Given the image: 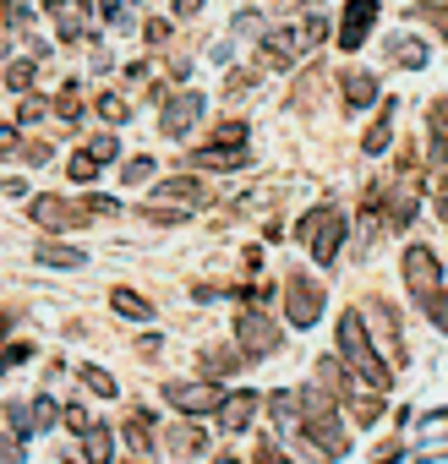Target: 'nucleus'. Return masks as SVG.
Instances as JSON below:
<instances>
[{"mask_svg": "<svg viewBox=\"0 0 448 464\" xmlns=\"http://www.w3.org/2000/svg\"><path fill=\"white\" fill-rule=\"evenodd\" d=\"M93 110H99V121H110V126H126V115H131V104H126L121 93H99Z\"/></svg>", "mask_w": 448, "mask_h": 464, "instance_id": "27", "label": "nucleus"}, {"mask_svg": "<svg viewBox=\"0 0 448 464\" xmlns=\"http://www.w3.org/2000/svg\"><path fill=\"white\" fill-rule=\"evenodd\" d=\"M6 88H12V93H28V88H34V55L6 61Z\"/></svg>", "mask_w": 448, "mask_h": 464, "instance_id": "26", "label": "nucleus"}, {"mask_svg": "<svg viewBox=\"0 0 448 464\" xmlns=\"http://www.w3.org/2000/svg\"><path fill=\"white\" fill-rule=\"evenodd\" d=\"M202 110H208L202 93H197V88H180L175 99H164V110H159V131H164V137H186V131L202 121Z\"/></svg>", "mask_w": 448, "mask_h": 464, "instance_id": "9", "label": "nucleus"}, {"mask_svg": "<svg viewBox=\"0 0 448 464\" xmlns=\"http://www.w3.org/2000/svg\"><path fill=\"white\" fill-rule=\"evenodd\" d=\"M170 448H175L180 459H202V448H208V437H202L197 426H175V431H170Z\"/></svg>", "mask_w": 448, "mask_h": 464, "instance_id": "23", "label": "nucleus"}, {"mask_svg": "<svg viewBox=\"0 0 448 464\" xmlns=\"http://www.w3.org/2000/svg\"><path fill=\"white\" fill-rule=\"evenodd\" d=\"M230 34H241V39H263V34H268V17H263V12H241V17L230 23Z\"/></svg>", "mask_w": 448, "mask_h": 464, "instance_id": "31", "label": "nucleus"}, {"mask_svg": "<svg viewBox=\"0 0 448 464\" xmlns=\"http://www.w3.org/2000/svg\"><path fill=\"white\" fill-rule=\"evenodd\" d=\"M99 169H104V164H99V159H93L88 148H77V153L66 159V175H72L77 186H93V180H99Z\"/></svg>", "mask_w": 448, "mask_h": 464, "instance_id": "21", "label": "nucleus"}, {"mask_svg": "<svg viewBox=\"0 0 448 464\" xmlns=\"http://www.w3.org/2000/svg\"><path fill=\"white\" fill-rule=\"evenodd\" d=\"M28 410H34V431H50V426L61 420V399H55V393H39Z\"/></svg>", "mask_w": 448, "mask_h": 464, "instance_id": "29", "label": "nucleus"}, {"mask_svg": "<svg viewBox=\"0 0 448 464\" xmlns=\"http://www.w3.org/2000/svg\"><path fill=\"white\" fill-rule=\"evenodd\" d=\"M39 263H44V268H88V252H77V246H66V241H44V246H39Z\"/></svg>", "mask_w": 448, "mask_h": 464, "instance_id": "16", "label": "nucleus"}, {"mask_svg": "<svg viewBox=\"0 0 448 464\" xmlns=\"http://www.w3.org/2000/svg\"><path fill=\"white\" fill-rule=\"evenodd\" d=\"M61 420H66V431H72V437H83V431L93 426V415H88L83 404H66V410H61Z\"/></svg>", "mask_w": 448, "mask_h": 464, "instance_id": "36", "label": "nucleus"}, {"mask_svg": "<svg viewBox=\"0 0 448 464\" xmlns=\"http://www.w3.org/2000/svg\"><path fill=\"white\" fill-rule=\"evenodd\" d=\"M432 164H448V99L432 104Z\"/></svg>", "mask_w": 448, "mask_h": 464, "instance_id": "18", "label": "nucleus"}, {"mask_svg": "<svg viewBox=\"0 0 448 464\" xmlns=\"http://www.w3.org/2000/svg\"><path fill=\"white\" fill-rule=\"evenodd\" d=\"M153 169H159V159H153V153H131V159L121 164V180H126V186H142Z\"/></svg>", "mask_w": 448, "mask_h": 464, "instance_id": "28", "label": "nucleus"}, {"mask_svg": "<svg viewBox=\"0 0 448 464\" xmlns=\"http://www.w3.org/2000/svg\"><path fill=\"white\" fill-rule=\"evenodd\" d=\"M72 6H93V0H72Z\"/></svg>", "mask_w": 448, "mask_h": 464, "instance_id": "45", "label": "nucleus"}, {"mask_svg": "<svg viewBox=\"0 0 448 464\" xmlns=\"http://www.w3.org/2000/svg\"><path fill=\"white\" fill-rule=\"evenodd\" d=\"M421 312H426V317H432V323L448 334V290H432V295L421 301Z\"/></svg>", "mask_w": 448, "mask_h": 464, "instance_id": "33", "label": "nucleus"}, {"mask_svg": "<svg viewBox=\"0 0 448 464\" xmlns=\"http://www.w3.org/2000/svg\"><path fill=\"white\" fill-rule=\"evenodd\" d=\"M197 208H202V180H197V175H175V180H159V186H153V202H148L142 213L170 224V218H191Z\"/></svg>", "mask_w": 448, "mask_h": 464, "instance_id": "3", "label": "nucleus"}, {"mask_svg": "<svg viewBox=\"0 0 448 464\" xmlns=\"http://www.w3.org/2000/svg\"><path fill=\"white\" fill-rule=\"evenodd\" d=\"M88 153H93L99 164H110V159H121V142H115V131H99V137L88 142Z\"/></svg>", "mask_w": 448, "mask_h": 464, "instance_id": "35", "label": "nucleus"}, {"mask_svg": "<svg viewBox=\"0 0 448 464\" xmlns=\"http://www.w3.org/2000/svg\"><path fill=\"white\" fill-rule=\"evenodd\" d=\"M258 464H290V459H285L274 442H263V448H258Z\"/></svg>", "mask_w": 448, "mask_h": 464, "instance_id": "40", "label": "nucleus"}, {"mask_svg": "<svg viewBox=\"0 0 448 464\" xmlns=\"http://www.w3.org/2000/svg\"><path fill=\"white\" fill-rule=\"evenodd\" d=\"M404 17H410V23H426V28H437V34L448 39V0H443V6H437V0H415Z\"/></svg>", "mask_w": 448, "mask_h": 464, "instance_id": "19", "label": "nucleus"}, {"mask_svg": "<svg viewBox=\"0 0 448 464\" xmlns=\"http://www.w3.org/2000/svg\"><path fill=\"white\" fill-rule=\"evenodd\" d=\"M142 39H148L153 50H159V44H170V23H164V17H148V28H142Z\"/></svg>", "mask_w": 448, "mask_h": 464, "instance_id": "38", "label": "nucleus"}, {"mask_svg": "<svg viewBox=\"0 0 448 464\" xmlns=\"http://www.w3.org/2000/svg\"><path fill=\"white\" fill-rule=\"evenodd\" d=\"M12 153H23V131L17 126H0V159H12Z\"/></svg>", "mask_w": 448, "mask_h": 464, "instance_id": "39", "label": "nucleus"}, {"mask_svg": "<svg viewBox=\"0 0 448 464\" xmlns=\"http://www.w3.org/2000/svg\"><path fill=\"white\" fill-rule=\"evenodd\" d=\"M186 164H197V169H247L252 159H247V148H236V153L230 148H197Z\"/></svg>", "mask_w": 448, "mask_h": 464, "instance_id": "13", "label": "nucleus"}, {"mask_svg": "<svg viewBox=\"0 0 448 464\" xmlns=\"http://www.w3.org/2000/svg\"><path fill=\"white\" fill-rule=\"evenodd\" d=\"M28 218H34V224H44V229H77V224H88L93 213H88V202H66V197L44 191V197H34Z\"/></svg>", "mask_w": 448, "mask_h": 464, "instance_id": "7", "label": "nucleus"}, {"mask_svg": "<svg viewBox=\"0 0 448 464\" xmlns=\"http://www.w3.org/2000/svg\"><path fill=\"white\" fill-rule=\"evenodd\" d=\"M301 241H307V252H312V263H334L339 257V246H345V213L339 208H312L307 218H301Z\"/></svg>", "mask_w": 448, "mask_h": 464, "instance_id": "2", "label": "nucleus"}, {"mask_svg": "<svg viewBox=\"0 0 448 464\" xmlns=\"http://www.w3.org/2000/svg\"><path fill=\"white\" fill-rule=\"evenodd\" d=\"M208 6V0H175V17H197Z\"/></svg>", "mask_w": 448, "mask_h": 464, "instance_id": "41", "label": "nucleus"}, {"mask_svg": "<svg viewBox=\"0 0 448 464\" xmlns=\"http://www.w3.org/2000/svg\"><path fill=\"white\" fill-rule=\"evenodd\" d=\"M213 148H247V121H224L213 131Z\"/></svg>", "mask_w": 448, "mask_h": 464, "instance_id": "32", "label": "nucleus"}, {"mask_svg": "<svg viewBox=\"0 0 448 464\" xmlns=\"http://www.w3.org/2000/svg\"><path fill=\"white\" fill-rule=\"evenodd\" d=\"M236 350H241L247 361L274 355V350H279V328H274V317H268V312H258V306H247V312L236 317Z\"/></svg>", "mask_w": 448, "mask_h": 464, "instance_id": "4", "label": "nucleus"}, {"mask_svg": "<svg viewBox=\"0 0 448 464\" xmlns=\"http://www.w3.org/2000/svg\"><path fill=\"white\" fill-rule=\"evenodd\" d=\"M83 459H88V464H115V437H110V426H88V431H83Z\"/></svg>", "mask_w": 448, "mask_h": 464, "instance_id": "14", "label": "nucleus"}, {"mask_svg": "<svg viewBox=\"0 0 448 464\" xmlns=\"http://www.w3.org/2000/svg\"><path fill=\"white\" fill-rule=\"evenodd\" d=\"M377 0H350L345 6V23H339V50H361L366 44V34L377 28Z\"/></svg>", "mask_w": 448, "mask_h": 464, "instance_id": "10", "label": "nucleus"}, {"mask_svg": "<svg viewBox=\"0 0 448 464\" xmlns=\"http://www.w3.org/2000/svg\"><path fill=\"white\" fill-rule=\"evenodd\" d=\"M388 55L399 66H426V44L421 39H388Z\"/></svg>", "mask_w": 448, "mask_h": 464, "instance_id": "25", "label": "nucleus"}, {"mask_svg": "<svg viewBox=\"0 0 448 464\" xmlns=\"http://www.w3.org/2000/svg\"><path fill=\"white\" fill-rule=\"evenodd\" d=\"M164 399H170L180 415H208V410H219L230 393H224L219 382H164Z\"/></svg>", "mask_w": 448, "mask_h": 464, "instance_id": "8", "label": "nucleus"}, {"mask_svg": "<svg viewBox=\"0 0 448 464\" xmlns=\"http://www.w3.org/2000/svg\"><path fill=\"white\" fill-rule=\"evenodd\" d=\"M399 274H404V285H410V295H415V301H426L432 290H443V263H437V252H432V246H410V252H404V263H399Z\"/></svg>", "mask_w": 448, "mask_h": 464, "instance_id": "6", "label": "nucleus"}, {"mask_svg": "<svg viewBox=\"0 0 448 464\" xmlns=\"http://www.w3.org/2000/svg\"><path fill=\"white\" fill-rule=\"evenodd\" d=\"M268 415H274V426L296 431V426H301V393H274V399H268Z\"/></svg>", "mask_w": 448, "mask_h": 464, "instance_id": "17", "label": "nucleus"}, {"mask_svg": "<svg viewBox=\"0 0 448 464\" xmlns=\"http://www.w3.org/2000/svg\"><path fill=\"white\" fill-rule=\"evenodd\" d=\"M77 377H83V388H88V393H99V399H115V393H121V382H115L104 366H83Z\"/></svg>", "mask_w": 448, "mask_h": 464, "instance_id": "24", "label": "nucleus"}, {"mask_svg": "<svg viewBox=\"0 0 448 464\" xmlns=\"http://www.w3.org/2000/svg\"><path fill=\"white\" fill-rule=\"evenodd\" d=\"M44 115H50V104H44V99H34V93H23V104H17V121H23V126H39Z\"/></svg>", "mask_w": 448, "mask_h": 464, "instance_id": "34", "label": "nucleus"}, {"mask_svg": "<svg viewBox=\"0 0 448 464\" xmlns=\"http://www.w3.org/2000/svg\"><path fill=\"white\" fill-rule=\"evenodd\" d=\"M6 431H12L17 442H28V437H34V410L12 399V404H6Z\"/></svg>", "mask_w": 448, "mask_h": 464, "instance_id": "30", "label": "nucleus"}, {"mask_svg": "<svg viewBox=\"0 0 448 464\" xmlns=\"http://www.w3.org/2000/svg\"><path fill=\"white\" fill-rule=\"evenodd\" d=\"M252 415H258V393L241 388V393H230V399L219 404V431H230V437H236V431L252 426Z\"/></svg>", "mask_w": 448, "mask_h": 464, "instance_id": "11", "label": "nucleus"}, {"mask_svg": "<svg viewBox=\"0 0 448 464\" xmlns=\"http://www.w3.org/2000/svg\"><path fill=\"white\" fill-rule=\"evenodd\" d=\"M399 453H404V448H399V442H383V448H377V464H394V459H399Z\"/></svg>", "mask_w": 448, "mask_h": 464, "instance_id": "42", "label": "nucleus"}, {"mask_svg": "<svg viewBox=\"0 0 448 464\" xmlns=\"http://www.w3.org/2000/svg\"><path fill=\"white\" fill-rule=\"evenodd\" d=\"M339 361H345V372H350L355 382H366L372 393H388V388H394V372H388V361L377 355V344H372L361 312H345V317H339Z\"/></svg>", "mask_w": 448, "mask_h": 464, "instance_id": "1", "label": "nucleus"}, {"mask_svg": "<svg viewBox=\"0 0 448 464\" xmlns=\"http://www.w3.org/2000/svg\"><path fill=\"white\" fill-rule=\"evenodd\" d=\"M394 115H399V104L383 99V110H377V121H372V131H366V153H383V148L394 142Z\"/></svg>", "mask_w": 448, "mask_h": 464, "instance_id": "15", "label": "nucleus"}, {"mask_svg": "<svg viewBox=\"0 0 448 464\" xmlns=\"http://www.w3.org/2000/svg\"><path fill=\"white\" fill-rule=\"evenodd\" d=\"M285 317H290V328H317V317H323V290H317L307 274H290V279H285Z\"/></svg>", "mask_w": 448, "mask_h": 464, "instance_id": "5", "label": "nucleus"}, {"mask_svg": "<svg viewBox=\"0 0 448 464\" xmlns=\"http://www.w3.org/2000/svg\"><path fill=\"white\" fill-rule=\"evenodd\" d=\"M213 464H241V459H236V453H219V459H213Z\"/></svg>", "mask_w": 448, "mask_h": 464, "instance_id": "44", "label": "nucleus"}, {"mask_svg": "<svg viewBox=\"0 0 448 464\" xmlns=\"http://www.w3.org/2000/svg\"><path fill=\"white\" fill-rule=\"evenodd\" d=\"M153 426H159V415H153V410H131V420H126L131 448H153Z\"/></svg>", "mask_w": 448, "mask_h": 464, "instance_id": "22", "label": "nucleus"}, {"mask_svg": "<svg viewBox=\"0 0 448 464\" xmlns=\"http://www.w3.org/2000/svg\"><path fill=\"white\" fill-rule=\"evenodd\" d=\"M328 34H334V28H328V17H317V12H312V17H307V28H301V44H323Z\"/></svg>", "mask_w": 448, "mask_h": 464, "instance_id": "37", "label": "nucleus"}, {"mask_svg": "<svg viewBox=\"0 0 448 464\" xmlns=\"http://www.w3.org/2000/svg\"><path fill=\"white\" fill-rule=\"evenodd\" d=\"M339 88H345V110H350V115H361V110L377 99V77H372V72H355V66L339 72Z\"/></svg>", "mask_w": 448, "mask_h": 464, "instance_id": "12", "label": "nucleus"}, {"mask_svg": "<svg viewBox=\"0 0 448 464\" xmlns=\"http://www.w3.org/2000/svg\"><path fill=\"white\" fill-rule=\"evenodd\" d=\"M61 464H72V459H61Z\"/></svg>", "mask_w": 448, "mask_h": 464, "instance_id": "46", "label": "nucleus"}, {"mask_svg": "<svg viewBox=\"0 0 448 464\" xmlns=\"http://www.w3.org/2000/svg\"><path fill=\"white\" fill-rule=\"evenodd\" d=\"M437 208H443V224H448V175H443V197H437Z\"/></svg>", "mask_w": 448, "mask_h": 464, "instance_id": "43", "label": "nucleus"}, {"mask_svg": "<svg viewBox=\"0 0 448 464\" xmlns=\"http://www.w3.org/2000/svg\"><path fill=\"white\" fill-rule=\"evenodd\" d=\"M110 306H115L121 317H131V323H148V317H153V306H148L137 290H110Z\"/></svg>", "mask_w": 448, "mask_h": 464, "instance_id": "20", "label": "nucleus"}]
</instances>
